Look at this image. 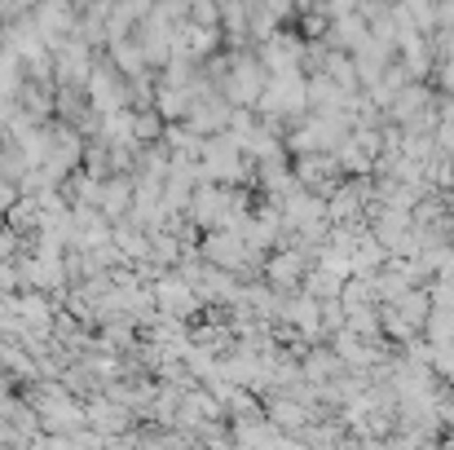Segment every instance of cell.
Instances as JSON below:
<instances>
[{"instance_id": "6da1fadb", "label": "cell", "mask_w": 454, "mask_h": 450, "mask_svg": "<svg viewBox=\"0 0 454 450\" xmlns=\"http://www.w3.org/2000/svg\"><path fill=\"white\" fill-rule=\"evenodd\" d=\"M265 111H292V115L309 111V84H304L296 71H292V75H278V80L265 89Z\"/></svg>"}, {"instance_id": "7a4b0ae2", "label": "cell", "mask_w": 454, "mask_h": 450, "mask_svg": "<svg viewBox=\"0 0 454 450\" xmlns=\"http://www.w3.org/2000/svg\"><path fill=\"white\" fill-rule=\"evenodd\" d=\"M366 31H371V27H366V18H362L357 9H344V13H331V22H326V36H322V40H326L331 49L353 53V49L366 40Z\"/></svg>"}, {"instance_id": "3957f363", "label": "cell", "mask_w": 454, "mask_h": 450, "mask_svg": "<svg viewBox=\"0 0 454 450\" xmlns=\"http://www.w3.org/2000/svg\"><path fill=\"white\" fill-rule=\"evenodd\" d=\"M388 261V248L371 234V225L357 234V243H353V252H348V265H353V274H375L380 265Z\"/></svg>"}, {"instance_id": "277c9868", "label": "cell", "mask_w": 454, "mask_h": 450, "mask_svg": "<svg viewBox=\"0 0 454 450\" xmlns=\"http://www.w3.org/2000/svg\"><path fill=\"white\" fill-rule=\"evenodd\" d=\"M304 270H309L304 248H296V252H283V257H274V261H270V279H274L278 288H296V283L304 279Z\"/></svg>"}, {"instance_id": "5b68a950", "label": "cell", "mask_w": 454, "mask_h": 450, "mask_svg": "<svg viewBox=\"0 0 454 450\" xmlns=\"http://www.w3.org/2000/svg\"><path fill=\"white\" fill-rule=\"evenodd\" d=\"M344 327L353 331V336H384V327H380V304H344Z\"/></svg>"}, {"instance_id": "8992f818", "label": "cell", "mask_w": 454, "mask_h": 450, "mask_svg": "<svg viewBox=\"0 0 454 450\" xmlns=\"http://www.w3.org/2000/svg\"><path fill=\"white\" fill-rule=\"evenodd\" d=\"M344 279H348V274H335V270H326V265H313V270H304V292L317 296V300L340 296Z\"/></svg>"}, {"instance_id": "52a82bcc", "label": "cell", "mask_w": 454, "mask_h": 450, "mask_svg": "<svg viewBox=\"0 0 454 450\" xmlns=\"http://www.w3.org/2000/svg\"><path fill=\"white\" fill-rule=\"evenodd\" d=\"M340 371H344V362H340V353H335V349H317V353H309V358H304V380H313V384L335 380Z\"/></svg>"}, {"instance_id": "ba28073f", "label": "cell", "mask_w": 454, "mask_h": 450, "mask_svg": "<svg viewBox=\"0 0 454 450\" xmlns=\"http://www.w3.org/2000/svg\"><path fill=\"white\" fill-rule=\"evenodd\" d=\"M335 159H340V172H348V177H371V168H375V159L357 146L353 138H344L335 146Z\"/></svg>"}, {"instance_id": "9c48e42d", "label": "cell", "mask_w": 454, "mask_h": 450, "mask_svg": "<svg viewBox=\"0 0 454 450\" xmlns=\"http://www.w3.org/2000/svg\"><path fill=\"white\" fill-rule=\"evenodd\" d=\"M304 36H309V40H322V36H326V18H322V13H309V18H304Z\"/></svg>"}, {"instance_id": "30bf717a", "label": "cell", "mask_w": 454, "mask_h": 450, "mask_svg": "<svg viewBox=\"0 0 454 450\" xmlns=\"http://www.w3.org/2000/svg\"><path fill=\"white\" fill-rule=\"evenodd\" d=\"M446 239H450V243H454V225H450V234H446Z\"/></svg>"}]
</instances>
